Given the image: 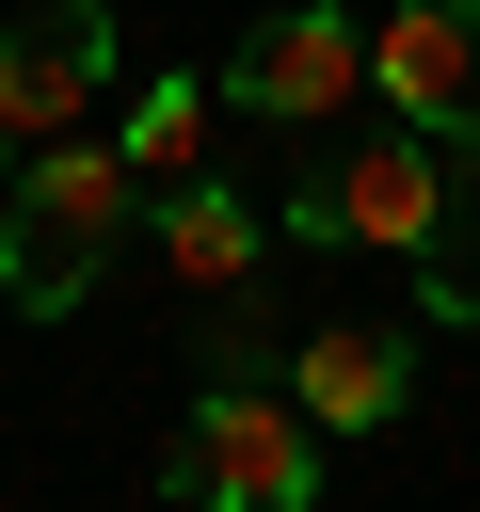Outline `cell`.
<instances>
[{
	"instance_id": "8",
	"label": "cell",
	"mask_w": 480,
	"mask_h": 512,
	"mask_svg": "<svg viewBox=\"0 0 480 512\" xmlns=\"http://www.w3.org/2000/svg\"><path fill=\"white\" fill-rule=\"evenodd\" d=\"M256 256H272V208H240L224 176H176V192H160V272H176L192 304H240Z\"/></svg>"
},
{
	"instance_id": "10",
	"label": "cell",
	"mask_w": 480,
	"mask_h": 512,
	"mask_svg": "<svg viewBox=\"0 0 480 512\" xmlns=\"http://www.w3.org/2000/svg\"><path fill=\"white\" fill-rule=\"evenodd\" d=\"M16 160H32V144H16V128H0V192H16Z\"/></svg>"
},
{
	"instance_id": "5",
	"label": "cell",
	"mask_w": 480,
	"mask_h": 512,
	"mask_svg": "<svg viewBox=\"0 0 480 512\" xmlns=\"http://www.w3.org/2000/svg\"><path fill=\"white\" fill-rule=\"evenodd\" d=\"M112 64H128L112 0H16V16H0V128H16V144H64V128H96Z\"/></svg>"
},
{
	"instance_id": "6",
	"label": "cell",
	"mask_w": 480,
	"mask_h": 512,
	"mask_svg": "<svg viewBox=\"0 0 480 512\" xmlns=\"http://www.w3.org/2000/svg\"><path fill=\"white\" fill-rule=\"evenodd\" d=\"M368 96H384V128L480 144V0H384L368 16Z\"/></svg>"
},
{
	"instance_id": "3",
	"label": "cell",
	"mask_w": 480,
	"mask_h": 512,
	"mask_svg": "<svg viewBox=\"0 0 480 512\" xmlns=\"http://www.w3.org/2000/svg\"><path fill=\"white\" fill-rule=\"evenodd\" d=\"M128 208H144L128 144H96V128L32 144V160H16V192H0V304H16V320H64V304L112 272Z\"/></svg>"
},
{
	"instance_id": "2",
	"label": "cell",
	"mask_w": 480,
	"mask_h": 512,
	"mask_svg": "<svg viewBox=\"0 0 480 512\" xmlns=\"http://www.w3.org/2000/svg\"><path fill=\"white\" fill-rule=\"evenodd\" d=\"M160 496H176V512H320V416L288 400V368H272L256 336L208 352L192 432L160 448Z\"/></svg>"
},
{
	"instance_id": "11",
	"label": "cell",
	"mask_w": 480,
	"mask_h": 512,
	"mask_svg": "<svg viewBox=\"0 0 480 512\" xmlns=\"http://www.w3.org/2000/svg\"><path fill=\"white\" fill-rule=\"evenodd\" d=\"M352 16H384V0H352Z\"/></svg>"
},
{
	"instance_id": "4",
	"label": "cell",
	"mask_w": 480,
	"mask_h": 512,
	"mask_svg": "<svg viewBox=\"0 0 480 512\" xmlns=\"http://www.w3.org/2000/svg\"><path fill=\"white\" fill-rule=\"evenodd\" d=\"M224 112L352 128V112H368V16H352V0H288V16H256L240 64H224Z\"/></svg>"
},
{
	"instance_id": "9",
	"label": "cell",
	"mask_w": 480,
	"mask_h": 512,
	"mask_svg": "<svg viewBox=\"0 0 480 512\" xmlns=\"http://www.w3.org/2000/svg\"><path fill=\"white\" fill-rule=\"evenodd\" d=\"M208 112H224V80H144V96H128V128H112V144H128V176H144V192L208 176Z\"/></svg>"
},
{
	"instance_id": "7",
	"label": "cell",
	"mask_w": 480,
	"mask_h": 512,
	"mask_svg": "<svg viewBox=\"0 0 480 512\" xmlns=\"http://www.w3.org/2000/svg\"><path fill=\"white\" fill-rule=\"evenodd\" d=\"M272 368H288V400L320 416V448H336V432H384V416L416 400V336H400V320H304Z\"/></svg>"
},
{
	"instance_id": "1",
	"label": "cell",
	"mask_w": 480,
	"mask_h": 512,
	"mask_svg": "<svg viewBox=\"0 0 480 512\" xmlns=\"http://www.w3.org/2000/svg\"><path fill=\"white\" fill-rule=\"evenodd\" d=\"M304 256H384L400 288H416V320H480V288L448 272L464 256V144H432V128H384V144H320L304 176H288V208H272Z\"/></svg>"
}]
</instances>
